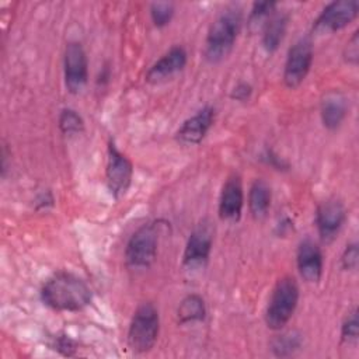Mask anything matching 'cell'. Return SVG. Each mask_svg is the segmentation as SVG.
<instances>
[{"label":"cell","instance_id":"obj_1","mask_svg":"<svg viewBox=\"0 0 359 359\" xmlns=\"http://www.w3.org/2000/svg\"><path fill=\"white\" fill-rule=\"evenodd\" d=\"M41 299L56 311H80L90 304L91 289L80 276L60 271L43 283Z\"/></svg>","mask_w":359,"mask_h":359},{"label":"cell","instance_id":"obj_2","mask_svg":"<svg viewBox=\"0 0 359 359\" xmlns=\"http://www.w3.org/2000/svg\"><path fill=\"white\" fill-rule=\"evenodd\" d=\"M243 24V14L240 7H227L224 8L210 24L203 55L205 59L210 63H219L229 56L231 52L238 32Z\"/></svg>","mask_w":359,"mask_h":359},{"label":"cell","instance_id":"obj_3","mask_svg":"<svg viewBox=\"0 0 359 359\" xmlns=\"http://www.w3.org/2000/svg\"><path fill=\"white\" fill-rule=\"evenodd\" d=\"M299 296V285L294 278L283 276L276 282L265 310L268 328L279 331L289 323L296 311Z\"/></svg>","mask_w":359,"mask_h":359},{"label":"cell","instance_id":"obj_4","mask_svg":"<svg viewBox=\"0 0 359 359\" xmlns=\"http://www.w3.org/2000/svg\"><path fill=\"white\" fill-rule=\"evenodd\" d=\"M158 223L160 222L144 223L129 237L125 248V259L129 268L142 271L150 268L154 262L160 238Z\"/></svg>","mask_w":359,"mask_h":359},{"label":"cell","instance_id":"obj_5","mask_svg":"<svg viewBox=\"0 0 359 359\" xmlns=\"http://www.w3.org/2000/svg\"><path fill=\"white\" fill-rule=\"evenodd\" d=\"M160 331L158 311L153 303H142L133 313L128 328V345L136 353L149 352Z\"/></svg>","mask_w":359,"mask_h":359},{"label":"cell","instance_id":"obj_6","mask_svg":"<svg viewBox=\"0 0 359 359\" xmlns=\"http://www.w3.org/2000/svg\"><path fill=\"white\" fill-rule=\"evenodd\" d=\"M133 177V165L130 160L118 150L114 140L108 142L107 147V168L105 180L111 195L119 199L130 187Z\"/></svg>","mask_w":359,"mask_h":359},{"label":"cell","instance_id":"obj_7","mask_svg":"<svg viewBox=\"0 0 359 359\" xmlns=\"http://www.w3.org/2000/svg\"><path fill=\"white\" fill-rule=\"evenodd\" d=\"M313 63V42L309 36L297 39L287 52L283 67V83L289 88L299 87L307 77Z\"/></svg>","mask_w":359,"mask_h":359},{"label":"cell","instance_id":"obj_8","mask_svg":"<svg viewBox=\"0 0 359 359\" xmlns=\"http://www.w3.org/2000/svg\"><path fill=\"white\" fill-rule=\"evenodd\" d=\"M213 245V227L208 220H202L191 231L182 255V265L188 271L201 269L206 265Z\"/></svg>","mask_w":359,"mask_h":359},{"label":"cell","instance_id":"obj_9","mask_svg":"<svg viewBox=\"0 0 359 359\" xmlns=\"http://www.w3.org/2000/svg\"><path fill=\"white\" fill-rule=\"evenodd\" d=\"M359 13V3L356 0L332 1L320 13L313 24V32L318 35L332 34L349 25Z\"/></svg>","mask_w":359,"mask_h":359},{"label":"cell","instance_id":"obj_10","mask_svg":"<svg viewBox=\"0 0 359 359\" xmlns=\"http://www.w3.org/2000/svg\"><path fill=\"white\" fill-rule=\"evenodd\" d=\"M65 86L72 94H79L84 90L88 81V59L80 42L72 41L65 48L63 55Z\"/></svg>","mask_w":359,"mask_h":359},{"label":"cell","instance_id":"obj_11","mask_svg":"<svg viewBox=\"0 0 359 359\" xmlns=\"http://www.w3.org/2000/svg\"><path fill=\"white\" fill-rule=\"evenodd\" d=\"M345 220L346 210L339 199L330 198L321 202L316 210V226L321 241H332L341 231Z\"/></svg>","mask_w":359,"mask_h":359},{"label":"cell","instance_id":"obj_12","mask_svg":"<svg viewBox=\"0 0 359 359\" xmlns=\"http://www.w3.org/2000/svg\"><path fill=\"white\" fill-rule=\"evenodd\" d=\"M215 108L203 107L196 111L192 116L185 119L175 132V140L184 146H194L203 140L209 129L215 122Z\"/></svg>","mask_w":359,"mask_h":359},{"label":"cell","instance_id":"obj_13","mask_svg":"<svg viewBox=\"0 0 359 359\" xmlns=\"http://www.w3.org/2000/svg\"><path fill=\"white\" fill-rule=\"evenodd\" d=\"M244 206V189L237 174L230 175L222 187L219 196V217L226 222H238Z\"/></svg>","mask_w":359,"mask_h":359},{"label":"cell","instance_id":"obj_14","mask_svg":"<svg viewBox=\"0 0 359 359\" xmlns=\"http://www.w3.org/2000/svg\"><path fill=\"white\" fill-rule=\"evenodd\" d=\"M187 50L177 45L168 49L160 59H157L146 73V81L157 84L171 79L174 74L181 72L187 65Z\"/></svg>","mask_w":359,"mask_h":359},{"label":"cell","instance_id":"obj_15","mask_svg":"<svg viewBox=\"0 0 359 359\" xmlns=\"http://www.w3.org/2000/svg\"><path fill=\"white\" fill-rule=\"evenodd\" d=\"M296 264L300 276L309 283H317L323 275V252L317 243L303 240L296 252Z\"/></svg>","mask_w":359,"mask_h":359},{"label":"cell","instance_id":"obj_16","mask_svg":"<svg viewBox=\"0 0 359 359\" xmlns=\"http://www.w3.org/2000/svg\"><path fill=\"white\" fill-rule=\"evenodd\" d=\"M346 98L339 91H328L320 104V116L324 128L335 130L346 116Z\"/></svg>","mask_w":359,"mask_h":359},{"label":"cell","instance_id":"obj_17","mask_svg":"<svg viewBox=\"0 0 359 359\" xmlns=\"http://www.w3.org/2000/svg\"><path fill=\"white\" fill-rule=\"evenodd\" d=\"M289 18L285 13H273L262 27V48L268 53H273L285 38Z\"/></svg>","mask_w":359,"mask_h":359},{"label":"cell","instance_id":"obj_18","mask_svg":"<svg viewBox=\"0 0 359 359\" xmlns=\"http://www.w3.org/2000/svg\"><path fill=\"white\" fill-rule=\"evenodd\" d=\"M272 201V191L266 181L258 178L255 180L248 191V208L255 219H262L266 216Z\"/></svg>","mask_w":359,"mask_h":359},{"label":"cell","instance_id":"obj_19","mask_svg":"<svg viewBox=\"0 0 359 359\" xmlns=\"http://www.w3.org/2000/svg\"><path fill=\"white\" fill-rule=\"evenodd\" d=\"M205 317H206V306H205V300L199 294L196 293L187 294L180 302L177 309V318L181 324L202 321L205 320Z\"/></svg>","mask_w":359,"mask_h":359},{"label":"cell","instance_id":"obj_20","mask_svg":"<svg viewBox=\"0 0 359 359\" xmlns=\"http://www.w3.org/2000/svg\"><path fill=\"white\" fill-rule=\"evenodd\" d=\"M300 346H302V335L292 331V332H285L276 337L272 341L271 349L275 356L286 358L293 355L296 351H299Z\"/></svg>","mask_w":359,"mask_h":359},{"label":"cell","instance_id":"obj_21","mask_svg":"<svg viewBox=\"0 0 359 359\" xmlns=\"http://www.w3.org/2000/svg\"><path fill=\"white\" fill-rule=\"evenodd\" d=\"M276 1H255L248 15V27L251 31H257L265 25L268 18L275 13Z\"/></svg>","mask_w":359,"mask_h":359},{"label":"cell","instance_id":"obj_22","mask_svg":"<svg viewBox=\"0 0 359 359\" xmlns=\"http://www.w3.org/2000/svg\"><path fill=\"white\" fill-rule=\"evenodd\" d=\"M57 125L63 135H77L84 129L83 118L72 108H65L60 111Z\"/></svg>","mask_w":359,"mask_h":359},{"label":"cell","instance_id":"obj_23","mask_svg":"<svg viewBox=\"0 0 359 359\" xmlns=\"http://www.w3.org/2000/svg\"><path fill=\"white\" fill-rule=\"evenodd\" d=\"M174 15V4L168 1H156L150 6V17L156 27L163 28L170 24Z\"/></svg>","mask_w":359,"mask_h":359},{"label":"cell","instance_id":"obj_24","mask_svg":"<svg viewBox=\"0 0 359 359\" xmlns=\"http://www.w3.org/2000/svg\"><path fill=\"white\" fill-rule=\"evenodd\" d=\"M359 338V318L358 310L353 309L342 321L341 325V339L346 344L356 342Z\"/></svg>","mask_w":359,"mask_h":359},{"label":"cell","instance_id":"obj_25","mask_svg":"<svg viewBox=\"0 0 359 359\" xmlns=\"http://www.w3.org/2000/svg\"><path fill=\"white\" fill-rule=\"evenodd\" d=\"M50 348L57 351L63 356H73L77 351V344L69 335L60 334V335H55L52 338Z\"/></svg>","mask_w":359,"mask_h":359},{"label":"cell","instance_id":"obj_26","mask_svg":"<svg viewBox=\"0 0 359 359\" xmlns=\"http://www.w3.org/2000/svg\"><path fill=\"white\" fill-rule=\"evenodd\" d=\"M359 262V248L356 243H351L345 247L341 255V265L345 271H355Z\"/></svg>","mask_w":359,"mask_h":359},{"label":"cell","instance_id":"obj_27","mask_svg":"<svg viewBox=\"0 0 359 359\" xmlns=\"http://www.w3.org/2000/svg\"><path fill=\"white\" fill-rule=\"evenodd\" d=\"M344 59L351 63L356 65L359 60V32L355 31L351 39L346 42L344 49Z\"/></svg>","mask_w":359,"mask_h":359},{"label":"cell","instance_id":"obj_28","mask_svg":"<svg viewBox=\"0 0 359 359\" xmlns=\"http://www.w3.org/2000/svg\"><path fill=\"white\" fill-rule=\"evenodd\" d=\"M252 94V87L245 83V81H241L238 83L230 93V97L236 101H247Z\"/></svg>","mask_w":359,"mask_h":359},{"label":"cell","instance_id":"obj_29","mask_svg":"<svg viewBox=\"0 0 359 359\" xmlns=\"http://www.w3.org/2000/svg\"><path fill=\"white\" fill-rule=\"evenodd\" d=\"M264 158L266 160L268 164H271L272 167H275V168H278V170H283V168L287 167L286 163H285L279 156H276L272 150H266L265 154H264Z\"/></svg>","mask_w":359,"mask_h":359}]
</instances>
